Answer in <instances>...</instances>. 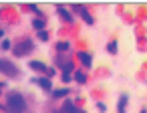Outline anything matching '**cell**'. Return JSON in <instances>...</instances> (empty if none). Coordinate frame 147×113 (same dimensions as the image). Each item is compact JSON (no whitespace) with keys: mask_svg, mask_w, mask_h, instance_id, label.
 <instances>
[{"mask_svg":"<svg viewBox=\"0 0 147 113\" xmlns=\"http://www.w3.org/2000/svg\"><path fill=\"white\" fill-rule=\"evenodd\" d=\"M38 39H40V41H49V35H47V30H40V32H38Z\"/></svg>","mask_w":147,"mask_h":113,"instance_id":"obj_10","label":"cell"},{"mask_svg":"<svg viewBox=\"0 0 147 113\" xmlns=\"http://www.w3.org/2000/svg\"><path fill=\"white\" fill-rule=\"evenodd\" d=\"M75 10L85 18V22H87V24H93V18H91V14L87 12V8H85V6H75Z\"/></svg>","mask_w":147,"mask_h":113,"instance_id":"obj_6","label":"cell"},{"mask_svg":"<svg viewBox=\"0 0 147 113\" xmlns=\"http://www.w3.org/2000/svg\"><path fill=\"white\" fill-rule=\"evenodd\" d=\"M32 24H34V28H42L45 26V20H34Z\"/></svg>","mask_w":147,"mask_h":113,"instance_id":"obj_13","label":"cell"},{"mask_svg":"<svg viewBox=\"0 0 147 113\" xmlns=\"http://www.w3.org/2000/svg\"><path fill=\"white\" fill-rule=\"evenodd\" d=\"M8 111L10 113H22L24 109H26V101L22 99V95H18V93H12L10 97H8Z\"/></svg>","mask_w":147,"mask_h":113,"instance_id":"obj_1","label":"cell"},{"mask_svg":"<svg viewBox=\"0 0 147 113\" xmlns=\"http://www.w3.org/2000/svg\"><path fill=\"white\" fill-rule=\"evenodd\" d=\"M79 59L83 61V65H85V67H91V57H89L87 53H79Z\"/></svg>","mask_w":147,"mask_h":113,"instance_id":"obj_7","label":"cell"},{"mask_svg":"<svg viewBox=\"0 0 147 113\" xmlns=\"http://www.w3.org/2000/svg\"><path fill=\"white\" fill-rule=\"evenodd\" d=\"M0 73H4L6 77H16L18 75V69L14 67V63L6 61V59H0Z\"/></svg>","mask_w":147,"mask_h":113,"instance_id":"obj_3","label":"cell"},{"mask_svg":"<svg viewBox=\"0 0 147 113\" xmlns=\"http://www.w3.org/2000/svg\"><path fill=\"white\" fill-rule=\"evenodd\" d=\"M32 71H36V73H45V75H53V69H49L45 63H40V61H30V65H28Z\"/></svg>","mask_w":147,"mask_h":113,"instance_id":"obj_4","label":"cell"},{"mask_svg":"<svg viewBox=\"0 0 147 113\" xmlns=\"http://www.w3.org/2000/svg\"><path fill=\"white\" fill-rule=\"evenodd\" d=\"M59 113H67V111H63V109H61V111H59Z\"/></svg>","mask_w":147,"mask_h":113,"instance_id":"obj_17","label":"cell"},{"mask_svg":"<svg viewBox=\"0 0 147 113\" xmlns=\"http://www.w3.org/2000/svg\"><path fill=\"white\" fill-rule=\"evenodd\" d=\"M125 103H127V97L123 95L121 101H119V113H125Z\"/></svg>","mask_w":147,"mask_h":113,"instance_id":"obj_9","label":"cell"},{"mask_svg":"<svg viewBox=\"0 0 147 113\" xmlns=\"http://www.w3.org/2000/svg\"><path fill=\"white\" fill-rule=\"evenodd\" d=\"M59 14H61V16H63V18L67 20V22H71V20H73V18H71V14H69V12H67L65 8H59Z\"/></svg>","mask_w":147,"mask_h":113,"instance_id":"obj_8","label":"cell"},{"mask_svg":"<svg viewBox=\"0 0 147 113\" xmlns=\"http://www.w3.org/2000/svg\"><path fill=\"white\" fill-rule=\"evenodd\" d=\"M75 79H77V81H81V83H85V81H87V77H85L83 73H77V75H75Z\"/></svg>","mask_w":147,"mask_h":113,"instance_id":"obj_11","label":"cell"},{"mask_svg":"<svg viewBox=\"0 0 147 113\" xmlns=\"http://www.w3.org/2000/svg\"><path fill=\"white\" fill-rule=\"evenodd\" d=\"M30 51H34V45H32L28 39H24V41H20V43L14 45V55H16V57H24V55H28Z\"/></svg>","mask_w":147,"mask_h":113,"instance_id":"obj_2","label":"cell"},{"mask_svg":"<svg viewBox=\"0 0 147 113\" xmlns=\"http://www.w3.org/2000/svg\"><path fill=\"white\" fill-rule=\"evenodd\" d=\"M2 35H4V32H2V30H0V39H2Z\"/></svg>","mask_w":147,"mask_h":113,"instance_id":"obj_16","label":"cell"},{"mask_svg":"<svg viewBox=\"0 0 147 113\" xmlns=\"http://www.w3.org/2000/svg\"><path fill=\"white\" fill-rule=\"evenodd\" d=\"M77 113H85V111H83V109H77Z\"/></svg>","mask_w":147,"mask_h":113,"instance_id":"obj_15","label":"cell"},{"mask_svg":"<svg viewBox=\"0 0 147 113\" xmlns=\"http://www.w3.org/2000/svg\"><path fill=\"white\" fill-rule=\"evenodd\" d=\"M117 43H109V53H117Z\"/></svg>","mask_w":147,"mask_h":113,"instance_id":"obj_14","label":"cell"},{"mask_svg":"<svg viewBox=\"0 0 147 113\" xmlns=\"http://www.w3.org/2000/svg\"><path fill=\"white\" fill-rule=\"evenodd\" d=\"M32 83H36V85H38L40 89H45V91H51V87H53L47 77H36V79H32Z\"/></svg>","mask_w":147,"mask_h":113,"instance_id":"obj_5","label":"cell"},{"mask_svg":"<svg viewBox=\"0 0 147 113\" xmlns=\"http://www.w3.org/2000/svg\"><path fill=\"white\" fill-rule=\"evenodd\" d=\"M69 91L67 89H59V91H55V97H63V95H67Z\"/></svg>","mask_w":147,"mask_h":113,"instance_id":"obj_12","label":"cell"}]
</instances>
